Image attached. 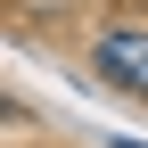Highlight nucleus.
<instances>
[{"instance_id": "f257e3e1", "label": "nucleus", "mask_w": 148, "mask_h": 148, "mask_svg": "<svg viewBox=\"0 0 148 148\" xmlns=\"http://www.w3.org/2000/svg\"><path fill=\"white\" fill-rule=\"evenodd\" d=\"M99 74L148 99V25H115V33H99Z\"/></svg>"}, {"instance_id": "f03ea898", "label": "nucleus", "mask_w": 148, "mask_h": 148, "mask_svg": "<svg viewBox=\"0 0 148 148\" xmlns=\"http://www.w3.org/2000/svg\"><path fill=\"white\" fill-rule=\"evenodd\" d=\"M123 148H148V140H123Z\"/></svg>"}]
</instances>
